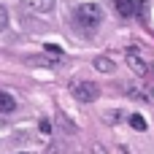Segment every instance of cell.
Returning <instances> with one entry per match:
<instances>
[{"instance_id": "cell-1", "label": "cell", "mask_w": 154, "mask_h": 154, "mask_svg": "<svg viewBox=\"0 0 154 154\" xmlns=\"http://www.w3.org/2000/svg\"><path fill=\"white\" fill-rule=\"evenodd\" d=\"M103 19H106V14H103V8H100L97 3H81V5L76 8V14H73L76 27L84 30V32H95V30L103 24Z\"/></svg>"}, {"instance_id": "cell-2", "label": "cell", "mask_w": 154, "mask_h": 154, "mask_svg": "<svg viewBox=\"0 0 154 154\" xmlns=\"http://www.w3.org/2000/svg\"><path fill=\"white\" fill-rule=\"evenodd\" d=\"M70 95L79 103H95L100 97V87L95 81H70Z\"/></svg>"}, {"instance_id": "cell-3", "label": "cell", "mask_w": 154, "mask_h": 154, "mask_svg": "<svg viewBox=\"0 0 154 154\" xmlns=\"http://www.w3.org/2000/svg\"><path fill=\"white\" fill-rule=\"evenodd\" d=\"M125 60H127V65H130V70H133V73H135L138 79H146V76L152 73V70H149V62H146V60H143V57H141V54H138L135 49H130Z\"/></svg>"}, {"instance_id": "cell-4", "label": "cell", "mask_w": 154, "mask_h": 154, "mask_svg": "<svg viewBox=\"0 0 154 154\" xmlns=\"http://www.w3.org/2000/svg\"><path fill=\"white\" fill-rule=\"evenodd\" d=\"M114 8H116V14H119V16L130 19V16H135L138 3H133V0H114Z\"/></svg>"}, {"instance_id": "cell-5", "label": "cell", "mask_w": 154, "mask_h": 154, "mask_svg": "<svg viewBox=\"0 0 154 154\" xmlns=\"http://www.w3.org/2000/svg\"><path fill=\"white\" fill-rule=\"evenodd\" d=\"M22 3L32 11H38V14H49L54 8V0H22Z\"/></svg>"}, {"instance_id": "cell-6", "label": "cell", "mask_w": 154, "mask_h": 154, "mask_svg": "<svg viewBox=\"0 0 154 154\" xmlns=\"http://www.w3.org/2000/svg\"><path fill=\"white\" fill-rule=\"evenodd\" d=\"M14 108H16L14 95H8V92H3V89H0V114H11Z\"/></svg>"}, {"instance_id": "cell-7", "label": "cell", "mask_w": 154, "mask_h": 154, "mask_svg": "<svg viewBox=\"0 0 154 154\" xmlns=\"http://www.w3.org/2000/svg\"><path fill=\"white\" fill-rule=\"evenodd\" d=\"M95 68H97L100 73H116V65H114V60H108V57H95Z\"/></svg>"}, {"instance_id": "cell-8", "label": "cell", "mask_w": 154, "mask_h": 154, "mask_svg": "<svg viewBox=\"0 0 154 154\" xmlns=\"http://www.w3.org/2000/svg\"><path fill=\"white\" fill-rule=\"evenodd\" d=\"M130 125H133V130H138V133L146 130V119H143L141 114H133V116H130Z\"/></svg>"}, {"instance_id": "cell-9", "label": "cell", "mask_w": 154, "mask_h": 154, "mask_svg": "<svg viewBox=\"0 0 154 154\" xmlns=\"http://www.w3.org/2000/svg\"><path fill=\"white\" fill-rule=\"evenodd\" d=\"M5 27H8V11H5V8L0 5V32H3Z\"/></svg>"}, {"instance_id": "cell-10", "label": "cell", "mask_w": 154, "mask_h": 154, "mask_svg": "<svg viewBox=\"0 0 154 154\" xmlns=\"http://www.w3.org/2000/svg\"><path fill=\"white\" fill-rule=\"evenodd\" d=\"M46 51H49V54H54V57H62V49H60V46H51V43H46Z\"/></svg>"}, {"instance_id": "cell-11", "label": "cell", "mask_w": 154, "mask_h": 154, "mask_svg": "<svg viewBox=\"0 0 154 154\" xmlns=\"http://www.w3.org/2000/svg\"><path fill=\"white\" fill-rule=\"evenodd\" d=\"M92 154H108V152H106V146H97V143H95V146H92Z\"/></svg>"}, {"instance_id": "cell-12", "label": "cell", "mask_w": 154, "mask_h": 154, "mask_svg": "<svg viewBox=\"0 0 154 154\" xmlns=\"http://www.w3.org/2000/svg\"><path fill=\"white\" fill-rule=\"evenodd\" d=\"M19 154H27V152H19Z\"/></svg>"}]
</instances>
